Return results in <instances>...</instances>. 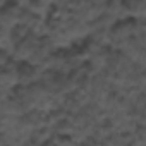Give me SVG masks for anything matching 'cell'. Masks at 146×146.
<instances>
[{
    "label": "cell",
    "instance_id": "1",
    "mask_svg": "<svg viewBox=\"0 0 146 146\" xmlns=\"http://www.w3.org/2000/svg\"><path fill=\"white\" fill-rule=\"evenodd\" d=\"M19 14H21L19 5H17V2H14V0H9V2H5V4L2 5V21H4L5 24L14 23V21L19 17Z\"/></svg>",
    "mask_w": 146,
    "mask_h": 146
},
{
    "label": "cell",
    "instance_id": "2",
    "mask_svg": "<svg viewBox=\"0 0 146 146\" xmlns=\"http://www.w3.org/2000/svg\"><path fill=\"white\" fill-rule=\"evenodd\" d=\"M35 76H36V69L31 64H28V62H19L17 64V67H16V78L19 81L26 83V81H31Z\"/></svg>",
    "mask_w": 146,
    "mask_h": 146
}]
</instances>
